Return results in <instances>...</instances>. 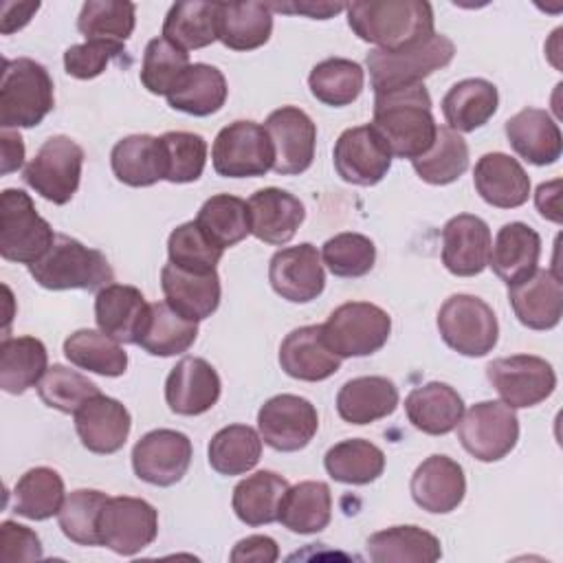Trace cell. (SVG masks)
<instances>
[{"label":"cell","instance_id":"obj_1","mask_svg":"<svg viewBox=\"0 0 563 563\" xmlns=\"http://www.w3.org/2000/svg\"><path fill=\"white\" fill-rule=\"evenodd\" d=\"M369 125L385 141L391 156L413 161L427 154L435 141L438 123L424 84L376 95Z\"/></svg>","mask_w":563,"mask_h":563},{"label":"cell","instance_id":"obj_2","mask_svg":"<svg viewBox=\"0 0 563 563\" xmlns=\"http://www.w3.org/2000/svg\"><path fill=\"white\" fill-rule=\"evenodd\" d=\"M345 11L354 35L380 51H400L435 33L433 9L422 0H361Z\"/></svg>","mask_w":563,"mask_h":563},{"label":"cell","instance_id":"obj_3","mask_svg":"<svg viewBox=\"0 0 563 563\" xmlns=\"http://www.w3.org/2000/svg\"><path fill=\"white\" fill-rule=\"evenodd\" d=\"M29 273L46 290H101L114 282L106 255L68 235H55L53 246Z\"/></svg>","mask_w":563,"mask_h":563},{"label":"cell","instance_id":"obj_4","mask_svg":"<svg viewBox=\"0 0 563 563\" xmlns=\"http://www.w3.org/2000/svg\"><path fill=\"white\" fill-rule=\"evenodd\" d=\"M55 92L48 70L31 59H4L0 81V125L35 128L53 110Z\"/></svg>","mask_w":563,"mask_h":563},{"label":"cell","instance_id":"obj_5","mask_svg":"<svg viewBox=\"0 0 563 563\" xmlns=\"http://www.w3.org/2000/svg\"><path fill=\"white\" fill-rule=\"evenodd\" d=\"M455 57V44L442 35L433 33L431 37L400 48V51H380L372 48L365 57L369 70V84L376 95L422 84L424 77L449 66Z\"/></svg>","mask_w":563,"mask_h":563},{"label":"cell","instance_id":"obj_6","mask_svg":"<svg viewBox=\"0 0 563 563\" xmlns=\"http://www.w3.org/2000/svg\"><path fill=\"white\" fill-rule=\"evenodd\" d=\"M51 224L35 211L29 194L4 189L0 196V255L7 262L35 264L53 246Z\"/></svg>","mask_w":563,"mask_h":563},{"label":"cell","instance_id":"obj_7","mask_svg":"<svg viewBox=\"0 0 563 563\" xmlns=\"http://www.w3.org/2000/svg\"><path fill=\"white\" fill-rule=\"evenodd\" d=\"M442 341L462 356H486L499 339V323L493 308L475 295H451L438 310Z\"/></svg>","mask_w":563,"mask_h":563},{"label":"cell","instance_id":"obj_8","mask_svg":"<svg viewBox=\"0 0 563 563\" xmlns=\"http://www.w3.org/2000/svg\"><path fill=\"white\" fill-rule=\"evenodd\" d=\"M323 328L325 343L341 356H369L378 352L391 332L389 314L369 301H347L334 308Z\"/></svg>","mask_w":563,"mask_h":563},{"label":"cell","instance_id":"obj_9","mask_svg":"<svg viewBox=\"0 0 563 563\" xmlns=\"http://www.w3.org/2000/svg\"><path fill=\"white\" fill-rule=\"evenodd\" d=\"M81 165V145H77L70 136L57 134L42 143L35 158H31V163L24 167L22 178L42 198L51 200L53 205H66L79 187Z\"/></svg>","mask_w":563,"mask_h":563},{"label":"cell","instance_id":"obj_10","mask_svg":"<svg viewBox=\"0 0 563 563\" xmlns=\"http://www.w3.org/2000/svg\"><path fill=\"white\" fill-rule=\"evenodd\" d=\"M460 444L479 462L506 457L519 440V420L512 407L499 400L475 402L457 422Z\"/></svg>","mask_w":563,"mask_h":563},{"label":"cell","instance_id":"obj_11","mask_svg":"<svg viewBox=\"0 0 563 563\" xmlns=\"http://www.w3.org/2000/svg\"><path fill=\"white\" fill-rule=\"evenodd\" d=\"M273 145L264 125L233 121L224 125L211 147L216 174L224 178H257L273 169Z\"/></svg>","mask_w":563,"mask_h":563},{"label":"cell","instance_id":"obj_12","mask_svg":"<svg viewBox=\"0 0 563 563\" xmlns=\"http://www.w3.org/2000/svg\"><path fill=\"white\" fill-rule=\"evenodd\" d=\"M486 378L499 398L512 409H526L543 402L556 387L552 365L534 354H512L486 365Z\"/></svg>","mask_w":563,"mask_h":563},{"label":"cell","instance_id":"obj_13","mask_svg":"<svg viewBox=\"0 0 563 563\" xmlns=\"http://www.w3.org/2000/svg\"><path fill=\"white\" fill-rule=\"evenodd\" d=\"M158 534L156 508L139 497H108L99 517V543L121 556H134Z\"/></svg>","mask_w":563,"mask_h":563},{"label":"cell","instance_id":"obj_14","mask_svg":"<svg viewBox=\"0 0 563 563\" xmlns=\"http://www.w3.org/2000/svg\"><path fill=\"white\" fill-rule=\"evenodd\" d=\"M262 440L282 453H295L310 444L319 429V416L310 400L295 394L268 398L257 411Z\"/></svg>","mask_w":563,"mask_h":563},{"label":"cell","instance_id":"obj_15","mask_svg":"<svg viewBox=\"0 0 563 563\" xmlns=\"http://www.w3.org/2000/svg\"><path fill=\"white\" fill-rule=\"evenodd\" d=\"M264 130L273 145V172L282 176L303 174L314 158L317 125L297 106H282L273 110Z\"/></svg>","mask_w":563,"mask_h":563},{"label":"cell","instance_id":"obj_16","mask_svg":"<svg viewBox=\"0 0 563 563\" xmlns=\"http://www.w3.org/2000/svg\"><path fill=\"white\" fill-rule=\"evenodd\" d=\"M194 455L191 440L176 429H154L132 449V468L152 486H172L185 477Z\"/></svg>","mask_w":563,"mask_h":563},{"label":"cell","instance_id":"obj_17","mask_svg":"<svg viewBox=\"0 0 563 563\" xmlns=\"http://www.w3.org/2000/svg\"><path fill=\"white\" fill-rule=\"evenodd\" d=\"M332 158L336 174L345 183L372 187L387 176L394 156L378 132L367 123L341 132L334 143Z\"/></svg>","mask_w":563,"mask_h":563},{"label":"cell","instance_id":"obj_18","mask_svg":"<svg viewBox=\"0 0 563 563\" xmlns=\"http://www.w3.org/2000/svg\"><path fill=\"white\" fill-rule=\"evenodd\" d=\"M268 282L273 290L292 303H308L325 288V273L317 246L301 242L277 251L268 262Z\"/></svg>","mask_w":563,"mask_h":563},{"label":"cell","instance_id":"obj_19","mask_svg":"<svg viewBox=\"0 0 563 563\" xmlns=\"http://www.w3.org/2000/svg\"><path fill=\"white\" fill-rule=\"evenodd\" d=\"M490 229L473 213L453 216L442 229V264L455 277L479 275L490 260Z\"/></svg>","mask_w":563,"mask_h":563},{"label":"cell","instance_id":"obj_20","mask_svg":"<svg viewBox=\"0 0 563 563\" xmlns=\"http://www.w3.org/2000/svg\"><path fill=\"white\" fill-rule=\"evenodd\" d=\"M222 391L216 367L200 356L180 358L165 380V400L178 416H200L209 411Z\"/></svg>","mask_w":563,"mask_h":563},{"label":"cell","instance_id":"obj_21","mask_svg":"<svg viewBox=\"0 0 563 563\" xmlns=\"http://www.w3.org/2000/svg\"><path fill=\"white\" fill-rule=\"evenodd\" d=\"M508 301L521 325L552 330L563 314V282L556 271L537 268L530 277L508 286Z\"/></svg>","mask_w":563,"mask_h":563},{"label":"cell","instance_id":"obj_22","mask_svg":"<svg viewBox=\"0 0 563 563\" xmlns=\"http://www.w3.org/2000/svg\"><path fill=\"white\" fill-rule=\"evenodd\" d=\"M73 416H75V431L81 444L90 453H99V455H110L121 451L132 429L130 411L117 398H110L101 391L88 398Z\"/></svg>","mask_w":563,"mask_h":563},{"label":"cell","instance_id":"obj_23","mask_svg":"<svg viewBox=\"0 0 563 563\" xmlns=\"http://www.w3.org/2000/svg\"><path fill=\"white\" fill-rule=\"evenodd\" d=\"M413 501L433 515L455 510L466 495L464 468L449 455H429L411 475Z\"/></svg>","mask_w":563,"mask_h":563},{"label":"cell","instance_id":"obj_24","mask_svg":"<svg viewBox=\"0 0 563 563\" xmlns=\"http://www.w3.org/2000/svg\"><path fill=\"white\" fill-rule=\"evenodd\" d=\"M150 317L143 292L130 284H108L97 290L95 319L103 334L119 343H139Z\"/></svg>","mask_w":563,"mask_h":563},{"label":"cell","instance_id":"obj_25","mask_svg":"<svg viewBox=\"0 0 563 563\" xmlns=\"http://www.w3.org/2000/svg\"><path fill=\"white\" fill-rule=\"evenodd\" d=\"M246 205L251 233L275 246L290 242L306 218L303 202L279 187H264L255 191Z\"/></svg>","mask_w":563,"mask_h":563},{"label":"cell","instance_id":"obj_26","mask_svg":"<svg viewBox=\"0 0 563 563\" xmlns=\"http://www.w3.org/2000/svg\"><path fill=\"white\" fill-rule=\"evenodd\" d=\"M341 356L325 343L321 325H303L286 334L279 345L282 369L297 380H325L341 367Z\"/></svg>","mask_w":563,"mask_h":563},{"label":"cell","instance_id":"obj_27","mask_svg":"<svg viewBox=\"0 0 563 563\" xmlns=\"http://www.w3.org/2000/svg\"><path fill=\"white\" fill-rule=\"evenodd\" d=\"M161 288L165 292V301L191 321L211 317L220 306L222 290L218 271L194 273L167 262L161 268Z\"/></svg>","mask_w":563,"mask_h":563},{"label":"cell","instance_id":"obj_28","mask_svg":"<svg viewBox=\"0 0 563 563\" xmlns=\"http://www.w3.org/2000/svg\"><path fill=\"white\" fill-rule=\"evenodd\" d=\"M510 147L532 165H552L561 158L563 136L559 123L541 108H523L504 125Z\"/></svg>","mask_w":563,"mask_h":563},{"label":"cell","instance_id":"obj_29","mask_svg":"<svg viewBox=\"0 0 563 563\" xmlns=\"http://www.w3.org/2000/svg\"><path fill=\"white\" fill-rule=\"evenodd\" d=\"M473 183L484 202L497 209H517L530 196V178L521 163L504 152L484 154L473 169Z\"/></svg>","mask_w":563,"mask_h":563},{"label":"cell","instance_id":"obj_30","mask_svg":"<svg viewBox=\"0 0 563 563\" xmlns=\"http://www.w3.org/2000/svg\"><path fill=\"white\" fill-rule=\"evenodd\" d=\"M539 255H541L539 233L526 222H508L497 231L495 242L490 244L488 266H493L495 275L504 284L512 286L523 282L537 271Z\"/></svg>","mask_w":563,"mask_h":563},{"label":"cell","instance_id":"obj_31","mask_svg":"<svg viewBox=\"0 0 563 563\" xmlns=\"http://www.w3.org/2000/svg\"><path fill=\"white\" fill-rule=\"evenodd\" d=\"M405 411L418 431L427 435H446L457 427L464 413V400L451 385L433 380L409 391Z\"/></svg>","mask_w":563,"mask_h":563},{"label":"cell","instance_id":"obj_32","mask_svg":"<svg viewBox=\"0 0 563 563\" xmlns=\"http://www.w3.org/2000/svg\"><path fill=\"white\" fill-rule=\"evenodd\" d=\"M398 407V387L385 376H358L336 394V411L347 424H369Z\"/></svg>","mask_w":563,"mask_h":563},{"label":"cell","instance_id":"obj_33","mask_svg":"<svg viewBox=\"0 0 563 563\" xmlns=\"http://www.w3.org/2000/svg\"><path fill=\"white\" fill-rule=\"evenodd\" d=\"M499 95L493 81L482 77L462 79L449 88L442 97V114L446 119V128L460 132H473L486 125L497 112Z\"/></svg>","mask_w":563,"mask_h":563},{"label":"cell","instance_id":"obj_34","mask_svg":"<svg viewBox=\"0 0 563 563\" xmlns=\"http://www.w3.org/2000/svg\"><path fill=\"white\" fill-rule=\"evenodd\" d=\"M332 519V493L325 482H299L288 486L277 521L295 534H314L328 528Z\"/></svg>","mask_w":563,"mask_h":563},{"label":"cell","instance_id":"obj_35","mask_svg":"<svg viewBox=\"0 0 563 563\" xmlns=\"http://www.w3.org/2000/svg\"><path fill=\"white\" fill-rule=\"evenodd\" d=\"M374 563H433L442 556L440 539L418 526H391L367 539Z\"/></svg>","mask_w":563,"mask_h":563},{"label":"cell","instance_id":"obj_36","mask_svg":"<svg viewBox=\"0 0 563 563\" xmlns=\"http://www.w3.org/2000/svg\"><path fill=\"white\" fill-rule=\"evenodd\" d=\"M227 95V79L216 66L189 64V68L167 95V103L185 114L209 117L224 106Z\"/></svg>","mask_w":563,"mask_h":563},{"label":"cell","instance_id":"obj_37","mask_svg":"<svg viewBox=\"0 0 563 563\" xmlns=\"http://www.w3.org/2000/svg\"><path fill=\"white\" fill-rule=\"evenodd\" d=\"M273 13L264 2H220L218 40L231 51H253L268 42Z\"/></svg>","mask_w":563,"mask_h":563},{"label":"cell","instance_id":"obj_38","mask_svg":"<svg viewBox=\"0 0 563 563\" xmlns=\"http://www.w3.org/2000/svg\"><path fill=\"white\" fill-rule=\"evenodd\" d=\"M48 354L35 336H4L0 343V387L7 394H24L46 374Z\"/></svg>","mask_w":563,"mask_h":563},{"label":"cell","instance_id":"obj_39","mask_svg":"<svg viewBox=\"0 0 563 563\" xmlns=\"http://www.w3.org/2000/svg\"><path fill=\"white\" fill-rule=\"evenodd\" d=\"M288 490V482L273 471H257L233 488V510L246 526H264L277 521L279 504Z\"/></svg>","mask_w":563,"mask_h":563},{"label":"cell","instance_id":"obj_40","mask_svg":"<svg viewBox=\"0 0 563 563\" xmlns=\"http://www.w3.org/2000/svg\"><path fill=\"white\" fill-rule=\"evenodd\" d=\"M110 165L123 185L150 187L163 180V154L158 136L132 134L121 139L110 152Z\"/></svg>","mask_w":563,"mask_h":563},{"label":"cell","instance_id":"obj_41","mask_svg":"<svg viewBox=\"0 0 563 563\" xmlns=\"http://www.w3.org/2000/svg\"><path fill=\"white\" fill-rule=\"evenodd\" d=\"M220 2H176L163 22V37L183 51H196L218 40Z\"/></svg>","mask_w":563,"mask_h":563},{"label":"cell","instance_id":"obj_42","mask_svg":"<svg viewBox=\"0 0 563 563\" xmlns=\"http://www.w3.org/2000/svg\"><path fill=\"white\" fill-rule=\"evenodd\" d=\"M198 336V321L176 312L167 301L150 303V317L136 345L152 356H176L187 352Z\"/></svg>","mask_w":563,"mask_h":563},{"label":"cell","instance_id":"obj_43","mask_svg":"<svg viewBox=\"0 0 563 563\" xmlns=\"http://www.w3.org/2000/svg\"><path fill=\"white\" fill-rule=\"evenodd\" d=\"M323 466L334 482L365 486L383 475L385 453L369 440L350 438L328 449Z\"/></svg>","mask_w":563,"mask_h":563},{"label":"cell","instance_id":"obj_44","mask_svg":"<svg viewBox=\"0 0 563 563\" xmlns=\"http://www.w3.org/2000/svg\"><path fill=\"white\" fill-rule=\"evenodd\" d=\"M64 356L79 369L101 376H121L128 369V354L119 341L101 330L81 328L64 341Z\"/></svg>","mask_w":563,"mask_h":563},{"label":"cell","instance_id":"obj_45","mask_svg":"<svg viewBox=\"0 0 563 563\" xmlns=\"http://www.w3.org/2000/svg\"><path fill=\"white\" fill-rule=\"evenodd\" d=\"M64 499V479L48 466L29 468L13 486V510L33 521H44L57 515Z\"/></svg>","mask_w":563,"mask_h":563},{"label":"cell","instance_id":"obj_46","mask_svg":"<svg viewBox=\"0 0 563 563\" xmlns=\"http://www.w3.org/2000/svg\"><path fill=\"white\" fill-rule=\"evenodd\" d=\"M207 455L216 473L244 475L262 457V435L249 424H229L211 438Z\"/></svg>","mask_w":563,"mask_h":563},{"label":"cell","instance_id":"obj_47","mask_svg":"<svg viewBox=\"0 0 563 563\" xmlns=\"http://www.w3.org/2000/svg\"><path fill=\"white\" fill-rule=\"evenodd\" d=\"M196 224L216 246L224 251L251 233L249 205L238 196L216 194L202 202Z\"/></svg>","mask_w":563,"mask_h":563},{"label":"cell","instance_id":"obj_48","mask_svg":"<svg viewBox=\"0 0 563 563\" xmlns=\"http://www.w3.org/2000/svg\"><path fill=\"white\" fill-rule=\"evenodd\" d=\"M365 84V70L361 64L345 57H328L319 62L310 75L308 86L317 101L341 108L358 99Z\"/></svg>","mask_w":563,"mask_h":563},{"label":"cell","instance_id":"obj_49","mask_svg":"<svg viewBox=\"0 0 563 563\" xmlns=\"http://www.w3.org/2000/svg\"><path fill=\"white\" fill-rule=\"evenodd\" d=\"M416 174L429 185H449L468 167V145L455 130L438 125L431 150L411 161Z\"/></svg>","mask_w":563,"mask_h":563},{"label":"cell","instance_id":"obj_50","mask_svg":"<svg viewBox=\"0 0 563 563\" xmlns=\"http://www.w3.org/2000/svg\"><path fill=\"white\" fill-rule=\"evenodd\" d=\"M108 501V495L95 488H77L66 495L57 519L66 539L77 545L99 543V517Z\"/></svg>","mask_w":563,"mask_h":563},{"label":"cell","instance_id":"obj_51","mask_svg":"<svg viewBox=\"0 0 563 563\" xmlns=\"http://www.w3.org/2000/svg\"><path fill=\"white\" fill-rule=\"evenodd\" d=\"M136 4L121 0H88L84 2L77 29L86 40L125 42L134 31Z\"/></svg>","mask_w":563,"mask_h":563},{"label":"cell","instance_id":"obj_52","mask_svg":"<svg viewBox=\"0 0 563 563\" xmlns=\"http://www.w3.org/2000/svg\"><path fill=\"white\" fill-rule=\"evenodd\" d=\"M163 154V180L194 183L207 163V141L194 132H165L158 136Z\"/></svg>","mask_w":563,"mask_h":563},{"label":"cell","instance_id":"obj_53","mask_svg":"<svg viewBox=\"0 0 563 563\" xmlns=\"http://www.w3.org/2000/svg\"><path fill=\"white\" fill-rule=\"evenodd\" d=\"M189 53L174 46L165 37H154L147 42L141 64V84L152 95H169L178 84L183 73L189 68Z\"/></svg>","mask_w":563,"mask_h":563},{"label":"cell","instance_id":"obj_54","mask_svg":"<svg viewBox=\"0 0 563 563\" xmlns=\"http://www.w3.org/2000/svg\"><path fill=\"white\" fill-rule=\"evenodd\" d=\"M321 260L334 277H363L374 268L376 246L367 235L345 231L325 240Z\"/></svg>","mask_w":563,"mask_h":563},{"label":"cell","instance_id":"obj_55","mask_svg":"<svg viewBox=\"0 0 563 563\" xmlns=\"http://www.w3.org/2000/svg\"><path fill=\"white\" fill-rule=\"evenodd\" d=\"M222 253L224 251L202 233L196 220L176 227L167 240L169 264L194 273L216 271L218 262L222 260Z\"/></svg>","mask_w":563,"mask_h":563},{"label":"cell","instance_id":"obj_56","mask_svg":"<svg viewBox=\"0 0 563 563\" xmlns=\"http://www.w3.org/2000/svg\"><path fill=\"white\" fill-rule=\"evenodd\" d=\"M35 387L42 402L62 413H75L88 398L99 394V387L90 378L64 365L48 367Z\"/></svg>","mask_w":563,"mask_h":563},{"label":"cell","instance_id":"obj_57","mask_svg":"<svg viewBox=\"0 0 563 563\" xmlns=\"http://www.w3.org/2000/svg\"><path fill=\"white\" fill-rule=\"evenodd\" d=\"M125 46L110 40H86L84 44H73L64 53V68L75 79H95L106 66L121 57Z\"/></svg>","mask_w":563,"mask_h":563},{"label":"cell","instance_id":"obj_58","mask_svg":"<svg viewBox=\"0 0 563 563\" xmlns=\"http://www.w3.org/2000/svg\"><path fill=\"white\" fill-rule=\"evenodd\" d=\"M42 559L40 537L15 521H2L0 526V561L2 563H20V561H37Z\"/></svg>","mask_w":563,"mask_h":563},{"label":"cell","instance_id":"obj_59","mask_svg":"<svg viewBox=\"0 0 563 563\" xmlns=\"http://www.w3.org/2000/svg\"><path fill=\"white\" fill-rule=\"evenodd\" d=\"M229 559L233 563H246V561H253V563H273L279 559V548L275 543V539L266 537V534H251L246 539H240Z\"/></svg>","mask_w":563,"mask_h":563},{"label":"cell","instance_id":"obj_60","mask_svg":"<svg viewBox=\"0 0 563 563\" xmlns=\"http://www.w3.org/2000/svg\"><path fill=\"white\" fill-rule=\"evenodd\" d=\"M271 11H282V13H303L314 20H328L336 15L339 11L345 9L343 2H314V0H303V2H271Z\"/></svg>","mask_w":563,"mask_h":563},{"label":"cell","instance_id":"obj_61","mask_svg":"<svg viewBox=\"0 0 563 563\" xmlns=\"http://www.w3.org/2000/svg\"><path fill=\"white\" fill-rule=\"evenodd\" d=\"M40 9V2H4L2 4V18H0V33L9 35L13 31H20L33 13Z\"/></svg>","mask_w":563,"mask_h":563},{"label":"cell","instance_id":"obj_62","mask_svg":"<svg viewBox=\"0 0 563 563\" xmlns=\"http://www.w3.org/2000/svg\"><path fill=\"white\" fill-rule=\"evenodd\" d=\"M559 196H561V180H550V183H541L537 187L534 194V205L537 211L541 213V218L552 220V222H561V207H559Z\"/></svg>","mask_w":563,"mask_h":563},{"label":"cell","instance_id":"obj_63","mask_svg":"<svg viewBox=\"0 0 563 563\" xmlns=\"http://www.w3.org/2000/svg\"><path fill=\"white\" fill-rule=\"evenodd\" d=\"M0 143H2V174H11L22 167L24 163V143L18 132L2 130L0 132Z\"/></svg>","mask_w":563,"mask_h":563}]
</instances>
